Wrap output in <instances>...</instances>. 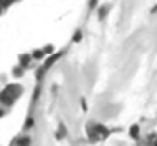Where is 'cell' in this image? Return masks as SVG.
<instances>
[{
  "label": "cell",
  "instance_id": "1",
  "mask_svg": "<svg viewBox=\"0 0 157 146\" xmlns=\"http://www.w3.org/2000/svg\"><path fill=\"white\" fill-rule=\"evenodd\" d=\"M108 135H109V129L105 125L96 123V122H91L86 125V137L91 143H99L105 140Z\"/></svg>",
  "mask_w": 157,
  "mask_h": 146
},
{
  "label": "cell",
  "instance_id": "2",
  "mask_svg": "<svg viewBox=\"0 0 157 146\" xmlns=\"http://www.w3.org/2000/svg\"><path fill=\"white\" fill-rule=\"evenodd\" d=\"M23 94V86L19 83H10L5 86V89L0 92V102L6 106H11L20 95Z\"/></svg>",
  "mask_w": 157,
  "mask_h": 146
},
{
  "label": "cell",
  "instance_id": "3",
  "mask_svg": "<svg viewBox=\"0 0 157 146\" xmlns=\"http://www.w3.org/2000/svg\"><path fill=\"white\" fill-rule=\"evenodd\" d=\"M63 51H59V52H54V54H51V55H48L46 57V60L43 62V65L40 66V68H37V71H36V77H37V80L40 82L45 76H46V72L52 68V65H56L62 57H63Z\"/></svg>",
  "mask_w": 157,
  "mask_h": 146
},
{
  "label": "cell",
  "instance_id": "4",
  "mask_svg": "<svg viewBox=\"0 0 157 146\" xmlns=\"http://www.w3.org/2000/svg\"><path fill=\"white\" fill-rule=\"evenodd\" d=\"M31 62H33L31 54H20L19 55V66L22 69H28V66L31 65Z\"/></svg>",
  "mask_w": 157,
  "mask_h": 146
},
{
  "label": "cell",
  "instance_id": "5",
  "mask_svg": "<svg viewBox=\"0 0 157 146\" xmlns=\"http://www.w3.org/2000/svg\"><path fill=\"white\" fill-rule=\"evenodd\" d=\"M96 11H97V17H99V20H105L106 16L109 14V6H108V5H102V6H97Z\"/></svg>",
  "mask_w": 157,
  "mask_h": 146
},
{
  "label": "cell",
  "instance_id": "6",
  "mask_svg": "<svg viewBox=\"0 0 157 146\" xmlns=\"http://www.w3.org/2000/svg\"><path fill=\"white\" fill-rule=\"evenodd\" d=\"M82 40H83V31H82L80 28H77V29L74 31L72 37H71V42H72V43H80Z\"/></svg>",
  "mask_w": 157,
  "mask_h": 146
},
{
  "label": "cell",
  "instance_id": "7",
  "mask_svg": "<svg viewBox=\"0 0 157 146\" xmlns=\"http://www.w3.org/2000/svg\"><path fill=\"white\" fill-rule=\"evenodd\" d=\"M31 57H33V60H43L46 55L43 54L42 48H36V49H33V52H31Z\"/></svg>",
  "mask_w": 157,
  "mask_h": 146
},
{
  "label": "cell",
  "instance_id": "8",
  "mask_svg": "<svg viewBox=\"0 0 157 146\" xmlns=\"http://www.w3.org/2000/svg\"><path fill=\"white\" fill-rule=\"evenodd\" d=\"M129 135H131V138L139 140V137H140V129H139V125H132V126L129 128Z\"/></svg>",
  "mask_w": 157,
  "mask_h": 146
},
{
  "label": "cell",
  "instance_id": "9",
  "mask_svg": "<svg viewBox=\"0 0 157 146\" xmlns=\"http://www.w3.org/2000/svg\"><path fill=\"white\" fill-rule=\"evenodd\" d=\"M42 51H43V54H45L46 57L56 52V49H54V45H51V43H49V45H45V46L42 48Z\"/></svg>",
  "mask_w": 157,
  "mask_h": 146
},
{
  "label": "cell",
  "instance_id": "10",
  "mask_svg": "<svg viewBox=\"0 0 157 146\" xmlns=\"http://www.w3.org/2000/svg\"><path fill=\"white\" fill-rule=\"evenodd\" d=\"M16 2H19V0H0V6H2V9H3V8H10V6L14 5Z\"/></svg>",
  "mask_w": 157,
  "mask_h": 146
},
{
  "label": "cell",
  "instance_id": "11",
  "mask_svg": "<svg viewBox=\"0 0 157 146\" xmlns=\"http://www.w3.org/2000/svg\"><path fill=\"white\" fill-rule=\"evenodd\" d=\"M34 125H36L34 118H33V117H28V120H26V123H25V129L28 131V129H31V128H33Z\"/></svg>",
  "mask_w": 157,
  "mask_h": 146
},
{
  "label": "cell",
  "instance_id": "12",
  "mask_svg": "<svg viewBox=\"0 0 157 146\" xmlns=\"http://www.w3.org/2000/svg\"><path fill=\"white\" fill-rule=\"evenodd\" d=\"M29 144H31V138L29 137H23L19 141V146H29Z\"/></svg>",
  "mask_w": 157,
  "mask_h": 146
},
{
  "label": "cell",
  "instance_id": "13",
  "mask_svg": "<svg viewBox=\"0 0 157 146\" xmlns=\"http://www.w3.org/2000/svg\"><path fill=\"white\" fill-rule=\"evenodd\" d=\"M13 72H14V76H16V77H22V76H23V69H22L20 66H16Z\"/></svg>",
  "mask_w": 157,
  "mask_h": 146
},
{
  "label": "cell",
  "instance_id": "14",
  "mask_svg": "<svg viewBox=\"0 0 157 146\" xmlns=\"http://www.w3.org/2000/svg\"><path fill=\"white\" fill-rule=\"evenodd\" d=\"M97 2H99V0H88L90 11H93V9H96V8H97Z\"/></svg>",
  "mask_w": 157,
  "mask_h": 146
},
{
  "label": "cell",
  "instance_id": "15",
  "mask_svg": "<svg viewBox=\"0 0 157 146\" xmlns=\"http://www.w3.org/2000/svg\"><path fill=\"white\" fill-rule=\"evenodd\" d=\"M149 13H151V14H155V13H157V3L151 8V11H149Z\"/></svg>",
  "mask_w": 157,
  "mask_h": 146
},
{
  "label": "cell",
  "instance_id": "16",
  "mask_svg": "<svg viewBox=\"0 0 157 146\" xmlns=\"http://www.w3.org/2000/svg\"><path fill=\"white\" fill-rule=\"evenodd\" d=\"M149 146H157V137H155V138H154V140L149 143Z\"/></svg>",
  "mask_w": 157,
  "mask_h": 146
},
{
  "label": "cell",
  "instance_id": "17",
  "mask_svg": "<svg viewBox=\"0 0 157 146\" xmlns=\"http://www.w3.org/2000/svg\"><path fill=\"white\" fill-rule=\"evenodd\" d=\"M2 115H3V111H2V109H0V117H2Z\"/></svg>",
  "mask_w": 157,
  "mask_h": 146
},
{
  "label": "cell",
  "instance_id": "18",
  "mask_svg": "<svg viewBox=\"0 0 157 146\" xmlns=\"http://www.w3.org/2000/svg\"><path fill=\"white\" fill-rule=\"evenodd\" d=\"M2 11H3V9H2V6H0V14H2Z\"/></svg>",
  "mask_w": 157,
  "mask_h": 146
}]
</instances>
